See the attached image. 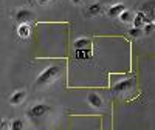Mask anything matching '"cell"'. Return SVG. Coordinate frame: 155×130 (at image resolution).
<instances>
[{"instance_id": "2e32d148", "label": "cell", "mask_w": 155, "mask_h": 130, "mask_svg": "<svg viewBox=\"0 0 155 130\" xmlns=\"http://www.w3.org/2000/svg\"><path fill=\"white\" fill-rule=\"evenodd\" d=\"M129 34H130L132 37H140L141 34H144V33H143V30H141V28H132L130 31H129Z\"/></svg>"}, {"instance_id": "3957f363", "label": "cell", "mask_w": 155, "mask_h": 130, "mask_svg": "<svg viewBox=\"0 0 155 130\" xmlns=\"http://www.w3.org/2000/svg\"><path fill=\"white\" fill-rule=\"evenodd\" d=\"M14 19H16V22H17L19 25H20V23H28V22L33 19V12H31L30 9H25V8L17 9Z\"/></svg>"}, {"instance_id": "8fae6325", "label": "cell", "mask_w": 155, "mask_h": 130, "mask_svg": "<svg viewBox=\"0 0 155 130\" xmlns=\"http://www.w3.org/2000/svg\"><path fill=\"white\" fill-rule=\"evenodd\" d=\"M93 53H92V48H88V50H74V57L78 60H88V59H92Z\"/></svg>"}, {"instance_id": "52a82bcc", "label": "cell", "mask_w": 155, "mask_h": 130, "mask_svg": "<svg viewBox=\"0 0 155 130\" xmlns=\"http://www.w3.org/2000/svg\"><path fill=\"white\" fill-rule=\"evenodd\" d=\"M25 98H27V93H25L23 90H17V92H14L9 96V104L11 106H20L25 101Z\"/></svg>"}, {"instance_id": "30bf717a", "label": "cell", "mask_w": 155, "mask_h": 130, "mask_svg": "<svg viewBox=\"0 0 155 130\" xmlns=\"http://www.w3.org/2000/svg\"><path fill=\"white\" fill-rule=\"evenodd\" d=\"M17 36L20 39H28L31 36V27L30 23H20L17 27Z\"/></svg>"}, {"instance_id": "5bb4252c", "label": "cell", "mask_w": 155, "mask_h": 130, "mask_svg": "<svg viewBox=\"0 0 155 130\" xmlns=\"http://www.w3.org/2000/svg\"><path fill=\"white\" fill-rule=\"evenodd\" d=\"M118 19L121 20V23H132V22H134V19H135V16H134L129 9H126V11L123 12V14H121Z\"/></svg>"}, {"instance_id": "e0dca14e", "label": "cell", "mask_w": 155, "mask_h": 130, "mask_svg": "<svg viewBox=\"0 0 155 130\" xmlns=\"http://www.w3.org/2000/svg\"><path fill=\"white\" fill-rule=\"evenodd\" d=\"M8 122H9V121H6V119H3V121H2V130H5V128L8 127Z\"/></svg>"}, {"instance_id": "4fadbf2b", "label": "cell", "mask_w": 155, "mask_h": 130, "mask_svg": "<svg viewBox=\"0 0 155 130\" xmlns=\"http://www.w3.org/2000/svg\"><path fill=\"white\" fill-rule=\"evenodd\" d=\"M9 130H25V122L20 118H16L9 122Z\"/></svg>"}, {"instance_id": "9c48e42d", "label": "cell", "mask_w": 155, "mask_h": 130, "mask_svg": "<svg viewBox=\"0 0 155 130\" xmlns=\"http://www.w3.org/2000/svg\"><path fill=\"white\" fill-rule=\"evenodd\" d=\"M73 47L74 50H88V48H92V41L88 37H79L73 42Z\"/></svg>"}, {"instance_id": "ba28073f", "label": "cell", "mask_w": 155, "mask_h": 130, "mask_svg": "<svg viewBox=\"0 0 155 130\" xmlns=\"http://www.w3.org/2000/svg\"><path fill=\"white\" fill-rule=\"evenodd\" d=\"M132 23H134V28H141V30H143L149 22H147V17H146L144 12L140 11V12H137V14H135V19H134Z\"/></svg>"}, {"instance_id": "6da1fadb", "label": "cell", "mask_w": 155, "mask_h": 130, "mask_svg": "<svg viewBox=\"0 0 155 130\" xmlns=\"http://www.w3.org/2000/svg\"><path fill=\"white\" fill-rule=\"evenodd\" d=\"M59 76H61V67L59 65H50V67L42 70L41 74L37 76L36 87H47L50 84H53Z\"/></svg>"}, {"instance_id": "d6986e66", "label": "cell", "mask_w": 155, "mask_h": 130, "mask_svg": "<svg viewBox=\"0 0 155 130\" xmlns=\"http://www.w3.org/2000/svg\"><path fill=\"white\" fill-rule=\"evenodd\" d=\"M37 2H39V3H47L48 0H37Z\"/></svg>"}, {"instance_id": "8992f818", "label": "cell", "mask_w": 155, "mask_h": 130, "mask_svg": "<svg viewBox=\"0 0 155 130\" xmlns=\"http://www.w3.org/2000/svg\"><path fill=\"white\" fill-rule=\"evenodd\" d=\"M87 102L90 104V107H93V109H102V106H104V101H102V98L96 93H88L87 96Z\"/></svg>"}, {"instance_id": "7a4b0ae2", "label": "cell", "mask_w": 155, "mask_h": 130, "mask_svg": "<svg viewBox=\"0 0 155 130\" xmlns=\"http://www.w3.org/2000/svg\"><path fill=\"white\" fill-rule=\"evenodd\" d=\"M50 110H51V107L48 106V104L37 102V104L31 106V107L27 110V116H28V119H31L33 122H37V121H41Z\"/></svg>"}, {"instance_id": "ac0fdd59", "label": "cell", "mask_w": 155, "mask_h": 130, "mask_svg": "<svg viewBox=\"0 0 155 130\" xmlns=\"http://www.w3.org/2000/svg\"><path fill=\"white\" fill-rule=\"evenodd\" d=\"M81 2H82V0H71V3H73V5H79Z\"/></svg>"}, {"instance_id": "277c9868", "label": "cell", "mask_w": 155, "mask_h": 130, "mask_svg": "<svg viewBox=\"0 0 155 130\" xmlns=\"http://www.w3.org/2000/svg\"><path fill=\"white\" fill-rule=\"evenodd\" d=\"M134 84H135L134 77H130V79H124V81L113 85V92L115 93H124V92H127V90H130L134 87Z\"/></svg>"}, {"instance_id": "9a60e30c", "label": "cell", "mask_w": 155, "mask_h": 130, "mask_svg": "<svg viewBox=\"0 0 155 130\" xmlns=\"http://www.w3.org/2000/svg\"><path fill=\"white\" fill-rule=\"evenodd\" d=\"M155 31V23L153 22H149L147 25H146V27L143 28V33L146 34V36H149V34H152Z\"/></svg>"}, {"instance_id": "7c38bea8", "label": "cell", "mask_w": 155, "mask_h": 130, "mask_svg": "<svg viewBox=\"0 0 155 130\" xmlns=\"http://www.w3.org/2000/svg\"><path fill=\"white\" fill-rule=\"evenodd\" d=\"M87 11H88L87 14H88L90 17L99 16L101 12H102V5H101V3H93V5H90V6H88V9H87Z\"/></svg>"}, {"instance_id": "5b68a950", "label": "cell", "mask_w": 155, "mask_h": 130, "mask_svg": "<svg viewBox=\"0 0 155 130\" xmlns=\"http://www.w3.org/2000/svg\"><path fill=\"white\" fill-rule=\"evenodd\" d=\"M127 8L123 5V3H116V5H112L109 9H107V16L112 17V19H118L123 12L126 11Z\"/></svg>"}]
</instances>
